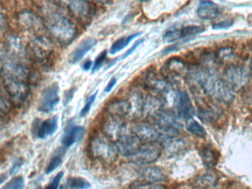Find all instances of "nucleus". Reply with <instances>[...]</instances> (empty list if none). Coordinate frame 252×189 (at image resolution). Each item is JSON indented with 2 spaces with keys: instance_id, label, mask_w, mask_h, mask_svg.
<instances>
[{
  "instance_id": "7ed1b4c3",
  "label": "nucleus",
  "mask_w": 252,
  "mask_h": 189,
  "mask_svg": "<svg viewBox=\"0 0 252 189\" xmlns=\"http://www.w3.org/2000/svg\"><path fill=\"white\" fill-rule=\"evenodd\" d=\"M89 151L94 158L111 163L117 158L119 150L110 139L99 133L90 141Z\"/></svg>"
},
{
  "instance_id": "f704fd0d",
  "label": "nucleus",
  "mask_w": 252,
  "mask_h": 189,
  "mask_svg": "<svg viewBox=\"0 0 252 189\" xmlns=\"http://www.w3.org/2000/svg\"><path fill=\"white\" fill-rule=\"evenodd\" d=\"M76 88H75V87H72V88L69 89V90H65V91L64 92L63 104V105L65 106V107H66V106L69 104L70 101L72 100L74 95H75V92H76Z\"/></svg>"
},
{
  "instance_id": "9b49d317",
  "label": "nucleus",
  "mask_w": 252,
  "mask_h": 189,
  "mask_svg": "<svg viewBox=\"0 0 252 189\" xmlns=\"http://www.w3.org/2000/svg\"><path fill=\"white\" fill-rule=\"evenodd\" d=\"M97 43V40L93 37H87L83 40L74 49L73 52L70 54L68 63L72 65L78 63Z\"/></svg>"
},
{
  "instance_id": "1a4fd4ad",
  "label": "nucleus",
  "mask_w": 252,
  "mask_h": 189,
  "mask_svg": "<svg viewBox=\"0 0 252 189\" xmlns=\"http://www.w3.org/2000/svg\"><path fill=\"white\" fill-rule=\"evenodd\" d=\"M174 105L180 117L187 120L193 116V108L191 100L186 92L179 91L175 94Z\"/></svg>"
},
{
  "instance_id": "cd10ccee",
  "label": "nucleus",
  "mask_w": 252,
  "mask_h": 189,
  "mask_svg": "<svg viewBox=\"0 0 252 189\" xmlns=\"http://www.w3.org/2000/svg\"><path fill=\"white\" fill-rule=\"evenodd\" d=\"M25 183L23 177H14L12 180H10L9 183L5 184L2 189H23L24 188Z\"/></svg>"
},
{
  "instance_id": "20e7f679",
  "label": "nucleus",
  "mask_w": 252,
  "mask_h": 189,
  "mask_svg": "<svg viewBox=\"0 0 252 189\" xmlns=\"http://www.w3.org/2000/svg\"><path fill=\"white\" fill-rule=\"evenodd\" d=\"M225 82L234 90H240L249 84V75L243 66L229 65L224 71Z\"/></svg>"
},
{
  "instance_id": "a878e982",
  "label": "nucleus",
  "mask_w": 252,
  "mask_h": 189,
  "mask_svg": "<svg viewBox=\"0 0 252 189\" xmlns=\"http://www.w3.org/2000/svg\"><path fill=\"white\" fill-rule=\"evenodd\" d=\"M198 116L205 123H212L215 120L216 114L210 109L200 108L198 110Z\"/></svg>"
},
{
  "instance_id": "5701e85b",
  "label": "nucleus",
  "mask_w": 252,
  "mask_h": 189,
  "mask_svg": "<svg viewBox=\"0 0 252 189\" xmlns=\"http://www.w3.org/2000/svg\"><path fill=\"white\" fill-rule=\"evenodd\" d=\"M68 186L71 189H90V182L82 177H71L68 180Z\"/></svg>"
},
{
  "instance_id": "393cba45",
  "label": "nucleus",
  "mask_w": 252,
  "mask_h": 189,
  "mask_svg": "<svg viewBox=\"0 0 252 189\" xmlns=\"http://www.w3.org/2000/svg\"><path fill=\"white\" fill-rule=\"evenodd\" d=\"M167 151L171 154H178L184 151L185 148L187 147V143L184 139H178L168 142L167 146Z\"/></svg>"
},
{
  "instance_id": "37998d69",
  "label": "nucleus",
  "mask_w": 252,
  "mask_h": 189,
  "mask_svg": "<svg viewBox=\"0 0 252 189\" xmlns=\"http://www.w3.org/2000/svg\"><path fill=\"white\" fill-rule=\"evenodd\" d=\"M42 189L41 187H37V188H36V189Z\"/></svg>"
},
{
  "instance_id": "ddd939ff",
  "label": "nucleus",
  "mask_w": 252,
  "mask_h": 189,
  "mask_svg": "<svg viewBox=\"0 0 252 189\" xmlns=\"http://www.w3.org/2000/svg\"><path fill=\"white\" fill-rule=\"evenodd\" d=\"M196 14L202 20H212L220 15L221 10L214 2L202 1L199 4Z\"/></svg>"
},
{
  "instance_id": "2f4dec72",
  "label": "nucleus",
  "mask_w": 252,
  "mask_h": 189,
  "mask_svg": "<svg viewBox=\"0 0 252 189\" xmlns=\"http://www.w3.org/2000/svg\"><path fill=\"white\" fill-rule=\"evenodd\" d=\"M97 93H98V92H95L94 94H92L91 96L88 98L87 102L86 103L84 108L81 110V113H80V116H81V117H85V116H87L88 113H90L92 106H93V104H94V101H95Z\"/></svg>"
},
{
  "instance_id": "79ce46f5",
  "label": "nucleus",
  "mask_w": 252,
  "mask_h": 189,
  "mask_svg": "<svg viewBox=\"0 0 252 189\" xmlns=\"http://www.w3.org/2000/svg\"><path fill=\"white\" fill-rule=\"evenodd\" d=\"M251 70H252V61H251Z\"/></svg>"
},
{
  "instance_id": "f257e3e1",
  "label": "nucleus",
  "mask_w": 252,
  "mask_h": 189,
  "mask_svg": "<svg viewBox=\"0 0 252 189\" xmlns=\"http://www.w3.org/2000/svg\"><path fill=\"white\" fill-rule=\"evenodd\" d=\"M201 90L209 94L216 101L224 104H230L234 99L232 89L226 82L216 78L212 74L208 72L205 81L201 86Z\"/></svg>"
},
{
  "instance_id": "b1692460",
  "label": "nucleus",
  "mask_w": 252,
  "mask_h": 189,
  "mask_svg": "<svg viewBox=\"0 0 252 189\" xmlns=\"http://www.w3.org/2000/svg\"><path fill=\"white\" fill-rule=\"evenodd\" d=\"M205 32L204 26H188L181 29L182 38L190 37V36L197 35Z\"/></svg>"
},
{
  "instance_id": "39448f33",
  "label": "nucleus",
  "mask_w": 252,
  "mask_h": 189,
  "mask_svg": "<svg viewBox=\"0 0 252 189\" xmlns=\"http://www.w3.org/2000/svg\"><path fill=\"white\" fill-rule=\"evenodd\" d=\"M161 154V151L158 145L154 143H147L141 145L130 159L134 163L148 165L155 162Z\"/></svg>"
},
{
  "instance_id": "4468645a",
  "label": "nucleus",
  "mask_w": 252,
  "mask_h": 189,
  "mask_svg": "<svg viewBox=\"0 0 252 189\" xmlns=\"http://www.w3.org/2000/svg\"><path fill=\"white\" fill-rule=\"evenodd\" d=\"M58 128V116H53L43 121L37 129V137L45 139L55 134Z\"/></svg>"
},
{
  "instance_id": "4be33fe9",
  "label": "nucleus",
  "mask_w": 252,
  "mask_h": 189,
  "mask_svg": "<svg viewBox=\"0 0 252 189\" xmlns=\"http://www.w3.org/2000/svg\"><path fill=\"white\" fill-rule=\"evenodd\" d=\"M234 55V50L231 46H223L216 51L215 58L219 63H225Z\"/></svg>"
},
{
  "instance_id": "0eeeda50",
  "label": "nucleus",
  "mask_w": 252,
  "mask_h": 189,
  "mask_svg": "<svg viewBox=\"0 0 252 189\" xmlns=\"http://www.w3.org/2000/svg\"><path fill=\"white\" fill-rule=\"evenodd\" d=\"M5 86L11 101L14 104L21 105L27 99L29 95V87L24 83L10 78Z\"/></svg>"
},
{
  "instance_id": "c9c22d12",
  "label": "nucleus",
  "mask_w": 252,
  "mask_h": 189,
  "mask_svg": "<svg viewBox=\"0 0 252 189\" xmlns=\"http://www.w3.org/2000/svg\"><path fill=\"white\" fill-rule=\"evenodd\" d=\"M234 23V20H231V19H228V20H223V21H221L220 22V23L213 25V29H216V30H220V29H228L233 26Z\"/></svg>"
},
{
  "instance_id": "a211bd4d",
  "label": "nucleus",
  "mask_w": 252,
  "mask_h": 189,
  "mask_svg": "<svg viewBox=\"0 0 252 189\" xmlns=\"http://www.w3.org/2000/svg\"><path fill=\"white\" fill-rule=\"evenodd\" d=\"M141 34H142L141 32L135 33V34H131V35L127 36V37H123L119 38V40H116L112 45L111 48L110 49V55H116L118 52L123 50L125 48H126L130 43L132 40L139 37V36L141 35Z\"/></svg>"
},
{
  "instance_id": "f3484780",
  "label": "nucleus",
  "mask_w": 252,
  "mask_h": 189,
  "mask_svg": "<svg viewBox=\"0 0 252 189\" xmlns=\"http://www.w3.org/2000/svg\"><path fill=\"white\" fill-rule=\"evenodd\" d=\"M137 136L140 139L147 141L148 143H154L161 137L158 130L151 125H143L137 129Z\"/></svg>"
},
{
  "instance_id": "c756f323",
  "label": "nucleus",
  "mask_w": 252,
  "mask_h": 189,
  "mask_svg": "<svg viewBox=\"0 0 252 189\" xmlns=\"http://www.w3.org/2000/svg\"><path fill=\"white\" fill-rule=\"evenodd\" d=\"M217 181L218 179L214 174L208 173L199 179V183L202 187L209 188L214 186L217 183Z\"/></svg>"
},
{
  "instance_id": "ea45409f",
  "label": "nucleus",
  "mask_w": 252,
  "mask_h": 189,
  "mask_svg": "<svg viewBox=\"0 0 252 189\" xmlns=\"http://www.w3.org/2000/svg\"><path fill=\"white\" fill-rule=\"evenodd\" d=\"M93 61H86V62L84 63V65H83V69H84V70L86 71V72H88V71L90 70V69H92V66H93Z\"/></svg>"
},
{
  "instance_id": "e433bc0d",
  "label": "nucleus",
  "mask_w": 252,
  "mask_h": 189,
  "mask_svg": "<svg viewBox=\"0 0 252 189\" xmlns=\"http://www.w3.org/2000/svg\"><path fill=\"white\" fill-rule=\"evenodd\" d=\"M144 41H145V40L144 39H140V40H136L135 41V43H134L133 45H132V47L130 48V49H128L127 51H126V52H125V54H124L122 56L120 57V58H119V61L120 60H124L125 59V58H128V57L130 56L131 55H132V53H133L134 52H135V49H137V48L138 47V46H140V45L142 44L143 43H144Z\"/></svg>"
},
{
  "instance_id": "f03ea898",
  "label": "nucleus",
  "mask_w": 252,
  "mask_h": 189,
  "mask_svg": "<svg viewBox=\"0 0 252 189\" xmlns=\"http://www.w3.org/2000/svg\"><path fill=\"white\" fill-rule=\"evenodd\" d=\"M47 22L50 32L62 44L71 43L76 36L75 25L66 17L55 14L49 17Z\"/></svg>"
},
{
  "instance_id": "9d476101",
  "label": "nucleus",
  "mask_w": 252,
  "mask_h": 189,
  "mask_svg": "<svg viewBox=\"0 0 252 189\" xmlns=\"http://www.w3.org/2000/svg\"><path fill=\"white\" fill-rule=\"evenodd\" d=\"M119 152L126 157H131L139 149L141 145V139L135 135H126L122 136L118 140L116 145Z\"/></svg>"
},
{
  "instance_id": "aec40b11",
  "label": "nucleus",
  "mask_w": 252,
  "mask_h": 189,
  "mask_svg": "<svg viewBox=\"0 0 252 189\" xmlns=\"http://www.w3.org/2000/svg\"><path fill=\"white\" fill-rule=\"evenodd\" d=\"M186 129L189 133L197 136H204L206 134L205 128L202 127V125L198 123L193 117L186 120Z\"/></svg>"
},
{
  "instance_id": "58836bf2",
  "label": "nucleus",
  "mask_w": 252,
  "mask_h": 189,
  "mask_svg": "<svg viewBox=\"0 0 252 189\" xmlns=\"http://www.w3.org/2000/svg\"><path fill=\"white\" fill-rule=\"evenodd\" d=\"M178 46H179V45L176 44L173 45V46H169V47L166 48L165 49H164V50L162 51V54H164V55H166V54L170 53V52H175V51L177 50Z\"/></svg>"
},
{
  "instance_id": "412c9836",
  "label": "nucleus",
  "mask_w": 252,
  "mask_h": 189,
  "mask_svg": "<svg viewBox=\"0 0 252 189\" xmlns=\"http://www.w3.org/2000/svg\"><path fill=\"white\" fill-rule=\"evenodd\" d=\"M202 159L203 161V163L206 165L208 168H211V167L215 166L217 164V156H216L215 152L212 148H209V147H206V148H203L202 150Z\"/></svg>"
},
{
  "instance_id": "f8f14e48",
  "label": "nucleus",
  "mask_w": 252,
  "mask_h": 189,
  "mask_svg": "<svg viewBox=\"0 0 252 189\" xmlns=\"http://www.w3.org/2000/svg\"><path fill=\"white\" fill-rule=\"evenodd\" d=\"M85 133L86 129L82 126L70 125L63 136L62 145L65 148H69L76 142L82 140Z\"/></svg>"
},
{
  "instance_id": "6e6552de",
  "label": "nucleus",
  "mask_w": 252,
  "mask_h": 189,
  "mask_svg": "<svg viewBox=\"0 0 252 189\" xmlns=\"http://www.w3.org/2000/svg\"><path fill=\"white\" fill-rule=\"evenodd\" d=\"M157 117H158L160 128L169 137L177 136L183 130V125L178 122L171 115L164 112H160L157 114Z\"/></svg>"
},
{
  "instance_id": "2eb2a0df",
  "label": "nucleus",
  "mask_w": 252,
  "mask_h": 189,
  "mask_svg": "<svg viewBox=\"0 0 252 189\" xmlns=\"http://www.w3.org/2000/svg\"><path fill=\"white\" fill-rule=\"evenodd\" d=\"M140 175L145 179L148 183H162L167 180V176L164 171L158 167L150 166L140 171Z\"/></svg>"
},
{
  "instance_id": "c85d7f7f",
  "label": "nucleus",
  "mask_w": 252,
  "mask_h": 189,
  "mask_svg": "<svg viewBox=\"0 0 252 189\" xmlns=\"http://www.w3.org/2000/svg\"><path fill=\"white\" fill-rule=\"evenodd\" d=\"M181 38V29H170L164 35V40L167 43H173Z\"/></svg>"
},
{
  "instance_id": "72a5a7b5",
  "label": "nucleus",
  "mask_w": 252,
  "mask_h": 189,
  "mask_svg": "<svg viewBox=\"0 0 252 189\" xmlns=\"http://www.w3.org/2000/svg\"><path fill=\"white\" fill-rule=\"evenodd\" d=\"M63 174L64 173L63 171L58 173L45 189H58L60 183H61V180H62L63 177Z\"/></svg>"
},
{
  "instance_id": "6ab92c4d",
  "label": "nucleus",
  "mask_w": 252,
  "mask_h": 189,
  "mask_svg": "<svg viewBox=\"0 0 252 189\" xmlns=\"http://www.w3.org/2000/svg\"><path fill=\"white\" fill-rule=\"evenodd\" d=\"M69 9L71 10L74 14L78 17H85V15H89L91 8L86 1H75V2H69Z\"/></svg>"
},
{
  "instance_id": "4c0bfd02",
  "label": "nucleus",
  "mask_w": 252,
  "mask_h": 189,
  "mask_svg": "<svg viewBox=\"0 0 252 189\" xmlns=\"http://www.w3.org/2000/svg\"><path fill=\"white\" fill-rule=\"evenodd\" d=\"M117 84V79L116 78H113L111 80H110V82L108 83L106 87H105L104 89V93H109L112 91L113 87L116 86V84Z\"/></svg>"
},
{
  "instance_id": "a19ab883",
  "label": "nucleus",
  "mask_w": 252,
  "mask_h": 189,
  "mask_svg": "<svg viewBox=\"0 0 252 189\" xmlns=\"http://www.w3.org/2000/svg\"><path fill=\"white\" fill-rule=\"evenodd\" d=\"M22 164H23V162H21V160H17L15 163L13 165L12 168L11 169V174H12L17 168H20V166H22Z\"/></svg>"
},
{
  "instance_id": "7c9ffc66",
  "label": "nucleus",
  "mask_w": 252,
  "mask_h": 189,
  "mask_svg": "<svg viewBox=\"0 0 252 189\" xmlns=\"http://www.w3.org/2000/svg\"><path fill=\"white\" fill-rule=\"evenodd\" d=\"M63 162L62 157L61 156H55L52 158V160L49 162V165H48L47 168H46V174H50L51 173L55 171L57 168H59L61 166V164Z\"/></svg>"
},
{
  "instance_id": "473e14b6",
  "label": "nucleus",
  "mask_w": 252,
  "mask_h": 189,
  "mask_svg": "<svg viewBox=\"0 0 252 189\" xmlns=\"http://www.w3.org/2000/svg\"><path fill=\"white\" fill-rule=\"evenodd\" d=\"M106 55H107V52H106V50H104L97 57L95 61H94V65H93V69H92L93 73H94V72L98 71L101 68V66H103V63H104L105 60L106 58Z\"/></svg>"
},
{
  "instance_id": "bb28decb",
  "label": "nucleus",
  "mask_w": 252,
  "mask_h": 189,
  "mask_svg": "<svg viewBox=\"0 0 252 189\" xmlns=\"http://www.w3.org/2000/svg\"><path fill=\"white\" fill-rule=\"evenodd\" d=\"M130 189H167L159 183H138L131 185Z\"/></svg>"
},
{
  "instance_id": "423d86ee",
  "label": "nucleus",
  "mask_w": 252,
  "mask_h": 189,
  "mask_svg": "<svg viewBox=\"0 0 252 189\" xmlns=\"http://www.w3.org/2000/svg\"><path fill=\"white\" fill-rule=\"evenodd\" d=\"M59 101V86L58 83H54L42 93L38 110L42 113H51L58 105Z\"/></svg>"
},
{
  "instance_id": "dca6fc26",
  "label": "nucleus",
  "mask_w": 252,
  "mask_h": 189,
  "mask_svg": "<svg viewBox=\"0 0 252 189\" xmlns=\"http://www.w3.org/2000/svg\"><path fill=\"white\" fill-rule=\"evenodd\" d=\"M164 69L170 76H180L186 71V63L177 57H173L166 61Z\"/></svg>"
}]
</instances>
